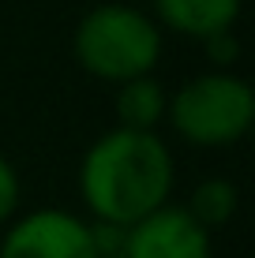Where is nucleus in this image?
<instances>
[{"instance_id": "1", "label": "nucleus", "mask_w": 255, "mask_h": 258, "mask_svg": "<svg viewBox=\"0 0 255 258\" xmlns=\"http://www.w3.org/2000/svg\"><path fill=\"white\" fill-rule=\"evenodd\" d=\"M177 183L173 150L158 131L113 127L79 161V199L94 225L128 228L162 210Z\"/></svg>"}, {"instance_id": "2", "label": "nucleus", "mask_w": 255, "mask_h": 258, "mask_svg": "<svg viewBox=\"0 0 255 258\" xmlns=\"http://www.w3.org/2000/svg\"><path fill=\"white\" fill-rule=\"evenodd\" d=\"M72 52L86 75L101 83H128V79L150 75L162 60V26L154 15L139 12L135 4H98L79 19Z\"/></svg>"}, {"instance_id": "3", "label": "nucleus", "mask_w": 255, "mask_h": 258, "mask_svg": "<svg viewBox=\"0 0 255 258\" xmlns=\"http://www.w3.org/2000/svg\"><path fill=\"white\" fill-rule=\"evenodd\" d=\"M165 120L191 146L222 150L251 131L255 94L248 79L233 75V71H203L177 86L165 109Z\"/></svg>"}, {"instance_id": "4", "label": "nucleus", "mask_w": 255, "mask_h": 258, "mask_svg": "<svg viewBox=\"0 0 255 258\" xmlns=\"http://www.w3.org/2000/svg\"><path fill=\"white\" fill-rule=\"evenodd\" d=\"M0 258H101V243L94 221L64 206H41L4 225Z\"/></svg>"}, {"instance_id": "5", "label": "nucleus", "mask_w": 255, "mask_h": 258, "mask_svg": "<svg viewBox=\"0 0 255 258\" xmlns=\"http://www.w3.org/2000/svg\"><path fill=\"white\" fill-rule=\"evenodd\" d=\"M210 232L184 206L165 202L120 232L117 258H210Z\"/></svg>"}, {"instance_id": "6", "label": "nucleus", "mask_w": 255, "mask_h": 258, "mask_svg": "<svg viewBox=\"0 0 255 258\" xmlns=\"http://www.w3.org/2000/svg\"><path fill=\"white\" fill-rule=\"evenodd\" d=\"M150 4H154L158 26L180 34V38L203 41L210 34L233 30L244 0H150Z\"/></svg>"}, {"instance_id": "7", "label": "nucleus", "mask_w": 255, "mask_h": 258, "mask_svg": "<svg viewBox=\"0 0 255 258\" xmlns=\"http://www.w3.org/2000/svg\"><path fill=\"white\" fill-rule=\"evenodd\" d=\"M113 109H117V127L158 131V123L165 120V109H169V94L162 90L154 75H139L117 86Z\"/></svg>"}, {"instance_id": "8", "label": "nucleus", "mask_w": 255, "mask_h": 258, "mask_svg": "<svg viewBox=\"0 0 255 258\" xmlns=\"http://www.w3.org/2000/svg\"><path fill=\"white\" fill-rule=\"evenodd\" d=\"M236 206H240V191H236V183L225 180V176H210V180L195 183L191 199L184 202V210H188L207 232L229 225V221L236 217Z\"/></svg>"}, {"instance_id": "9", "label": "nucleus", "mask_w": 255, "mask_h": 258, "mask_svg": "<svg viewBox=\"0 0 255 258\" xmlns=\"http://www.w3.org/2000/svg\"><path fill=\"white\" fill-rule=\"evenodd\" d=\"M19 199H23V183H19V172L15 165L0 154V228L19 213Z\"/></svg>"}, {"instance_id": "10", "label": "nucleus", "mask_w": 255, "mask_h": 258, "mask_svg": "<svg viewBox=\"0 0 255 258\" xmlns=\"http://www.w3.org/2000/svg\"><path fill=\"white\" fill-rule=\"evenodd\" d=\"M203 49H207L210 64H214V71H229L236 64V56H240V41H236L233 30H222V34L203 38Z\"/></svg>"}]
</instances>
